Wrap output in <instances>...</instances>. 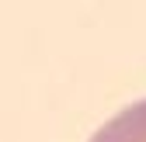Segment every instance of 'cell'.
Returning <instances> with one entry per match:
<instances>
[{
	"instance_id": "obj_1",
	"label": "cell",
	"mask_w": 146,
	"mask_h": 142,
	"mask_svg": "<svg viewBox=\"0 0 146 142\" xmlns=\"http://www.w3.org/2000/svg\"><path fill=\"white\" fill-rule=\"evenodd\" d=\"M90 142H146V101H136L132 108L104 121Z\"/></svg>"
}]
</instances>
